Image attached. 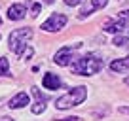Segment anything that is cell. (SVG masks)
Listing matches in <instances>:
<instances>
[{"label":"cell","mask_w":129,"mask_h":121,"mask_svg":"<svg viewBox=\"0 0 129 121\" xmlns=\"http://www.w3.org/2000/svg\"><path fill=\"white\" fill-rule=\"evenodd\" d=\"M123 28H127V25H125L121 19H118V21H106V23H105V30H106V32H110V34H118V32H121Z\"/></svg>","instance_id":"obj_10"},{"label":"cell","mask_w":129,"mask_h":121,"mask_svg":"<svg viewBox=\"0 0 129 121\" xmlns=\"http://www.w3.org/2000/svg\"><path fill=\"white\" fill-rule=\"evenodd\" d=\"M67 21L69 19H67L64 13H51V17L42 23V30H46V32H59L67 25Z\"/></svg>","instance_id":"obj_4"},{"label":"cell","mask_w":129,"mask_h":121,"mask_svg":"<svg viewBox=\"0 0 129 121\" xmlns=\"http://www.w3.org/2000/svg\"><path fill=\"white\" fill-rule=\"evenodd\" d=\"M127 36H129V34H127Z\"/></svg>","instance_id":"obj_24"},{"label":"cell","mask_w":129,"mask_h":121,"mask_svg":"<svg viewBox=\"0 0 129 121\" xmlns=\"http://www.w3.org/2000/svg\"><path fill=\"white\" fill-rule=\"evenodd\" d=\"M125 83H129V78H127V80H125Z\"/></svg>","instance_id":"obj_22"},{"label":"cell","mask_w":129,"mask_h":121,"mask_svg":"<svg viewBox=\"0 0 129 121\" xmlns=\"http://www.w3.org/2000/svg\"><path fill=\"white\" fill-rule=\"evenodd\" d=\"M40 10H42V6H40V4H32V8H30V12H32V13H30V15H32V17H36L38 13H40Z\"/></svg>","instance_id":"obj_15"},{"label":"cell","mask_w":129,"mask_h":121,"mask_svg":"<svg viewBox=\"0 0 129 121\" xmlns=\"http://www.w3.org/2000/svg\"><path fill=\"white\" fill-rule=\"evenodd\" d=\"M110 70L118 74H125L129 72V57H123V59H116L110 63Z\"/></svg>","instance_id":"obj_8"},{"label":"cell","mask_w":129,"mask_h":121,"mask_svg":"<svg viewBox=\"0 0 129 121\" xmlns=\"http://www.w3.org/2000/svg\"><path fill=\"white\" fill-rule=\"evenodd\" d=\"M42 83H44L46 89H49V91H57V89L61 87V78L57 76V74H46L44 80H42Z\"/></svg>","instance_id":"obj_7"},{"label":"cell","mask_w":129,"mask_h":121,"mask_svg":"<svg viewBox=\"0 0 129 121\" xmlns=\"http://www.w3.org/2000/svg\"><path fill=\"white\" fill-rule=\"evenodd\" d=\"M108 4V0H91V8L93 10H103Z\"/></svg>","instance_id":"obj_13"},{"label":"cell","mask_w":129,"mask_h":121,"mask_svg":"<svg viewBox=\"0 0 129 121\" xmlns=\"http://www.w3.org/2000/svg\"><path fill=\"white\" fill-rule=\"evenodd\" d=\"M84 0H64V4L67 6H78V4H82Z\"/></svg>","instance_id":"obj_16"},{"label":"cell","mask_w":129,"mask_h":121,"mask_svg":"<svg viewBox=\"0 0 129 121\" xmlns=\"http://www.w3.org/2000/svg\"><path fill=\"white\" fill-rule=\"evenodd\" d=\"M0 25H2V19H0Z\"/></svg>","instance_id":"obj_23"},{"label":"cell","mask_w":129,"mask_h":121,"mask_svg":"<svg viewBox=\"0 0 129 121\" xmlns=\"http://www.w3.org/2000/svg\"><path fill=\"white\" fill-rule=\"evenodd\" d=\"M103 68V59L99 57H76V60L72 63V74L76 76H93V74L101 72Z\"/></svg>","instance_id":"obj_1"},{"label":"cell","mask_w":129,"mask_h":121,"mask_svg":"<svg viewBox=\"0 0 129 121\" xmlns=\"http://www.w3.org/2000/svg\"><path fill=\"white\" fill-rule=\"evenodd\" d=\"M85 95H87V91H85L84 85L74 87V89H70L67 95H63V97L57 98L55 108L57 110H67V108H72V106H78V104H82V102L85 100Z\"/></svg>","instance_id":"obj_3"},{"label":"cell","mask_w":129,"mask_h":121,"mask_svg":"<svg viewBox=\"0 0 129 121\" xmlns=\"http://www.w3.org/2000/svg\"><path fill=\"white\" fill-rule=\"evenodd\" d=\"M118 19H121L125 25H129V10H123V12H120V17Z\"/></svg>","instance_id":"obj_14"},{"label":"cell","mask_w":129,"mask_h":121,"mask_svg":"<svg viewBox=\"0 0 129 121\" xmlns=\"http://www.w3.org/2000/svg\"><path fill=\"white\" fill-rule=\"evenodd\" d=\"M46 110V100H38L36 104L32 106V113H42Z\"/></svg>","instance_id":"obj_12"},{"label":"cell","mask_w":129,"mask_h":121,"mask_svg":"<svg viewBox=\"0 0 129 121\" xmlns=\"http://www.w3.org/2000/svg\"><path fill=\"white\" fill-rule=\"evenodd\" d=\"M74 49H76V45H67V47H61L59 51L55 53V57H53L55 65H59V66H69V65H72L74 60H76V57H74Z\"/></svg>","instance_id":"obj_5"},{"label":"cell","mask_w":129,"mask_h":121,"mask_svg":"<svg viewBox=\"0 0 129 121\" xmlns=\"http://www.w3.org/2000/svg\"><path fill=\"white\" fill-rule=\"evenodd\" d=\"M114 44H116V45H123V44H125V38H123V36L114 38Z\"/></svg>","instance_id":"obj_17"},{"label":"cell","mask_w":129,"mask_h":121,"mask_svg":"<svg viewBox=\"0 0 129 121\" xmlns=\"http://www.w3.org/2000/svg\"><path fill=\"white\" fill-rule=\"evenodd\" d=\"M0 121H13L12 117H0Z\"/></svg>","instance_id":"obj_20"},{"label":"cell","mask_w":129,"mask_h":121,"mask_svg":"<svg viewBox=\"0 0 129 121\" xmlns=\"http://www.w3.org/2000/svg\"><path fill=\"white\" fill-rule=\"evenodd\" d=\"M120 112H121V113H127V115H129V106H121Z\"/></svg>","instance_id":"obj_19"},{"label":"cell","mask_w":129,"mask_h":121,"mask_svg":"<svg viewBox=\"0 0 129 121\" xmlns=\"http://www.w3.org/2000/svg\"><path fill=\"white\" fill-rule=\"evenodd\" d=\"M27 104H28V95H27V93H17L15 97L10 100L8 106H10L12 110H17V108H25Z\"/></svg>","instance_id":"obj_9"},{"label":"cell","mask_w":129,"mask_h":121,"mask_svg":"<svg viewBox=\"0 0 129 121\" xmlns=\"http://www.w3.org/2000/svg\"><path fill=\"white\" fill-rule=\"evenodd\" d=\"M57 121H80V117L70 115V117H61V119H57Z\"/></svg>","instance_id":"obj_18"},{"label":"cell","mask_w":129,"mask_h":121,"mask_svg":"<svg viewBox=\"0 0 129 121\" xmlns=\"http://www.w3.org/2000/svg\"><path fill=\"white\" fill-rule=\"evenodd\" d=\"M32 28H28V27H25V28H17V30H13L12 34H10V38H8V42H10V49H12L15 55H23L25 51H27V44H28V40L32 38Z\"/></svg>","instance_id":"obj_2"},{"label":"cell","mask_w":129,"mask_h":121,"mask_svg":"<svg viewBox=\"0 0 129 121\" xmlns=\"http://www.w3.org/2000/svg\"><path fill=\"white\" fill-rule=\"evenodd\" d=\"M46 4H53V2H55V0H44Z\"/></svg>","instance_id":"obj_21"},{"label":"cell","mask_w":129,"mask_h":121,"mask_svg":"<svg viewBox=\"0 0 129 121\" xmlns=\"http://www.w3.org/2000/svg\"><path fill=\"white\" fill-rule=\"evenodd\" d=\"M25 13H27V8H25L23 4H13L8 8V19L12 21H21L25 17Z\"/></svg>","instance_id":"obj_6"},{"label":"cell","mask_w":129,"mask_h":121,"mask_svg":"<svg viewBox=\"0 0 129 121\" xmlns=\"http://www.w3.org/2000/svg\"><path fill=\"white\" fill-rule=\"evenodd\" d=\"M10 72V65H8V59L0 57V76H8Z\"/></svg>","instance_id":"obj_11"}]
</instances>
